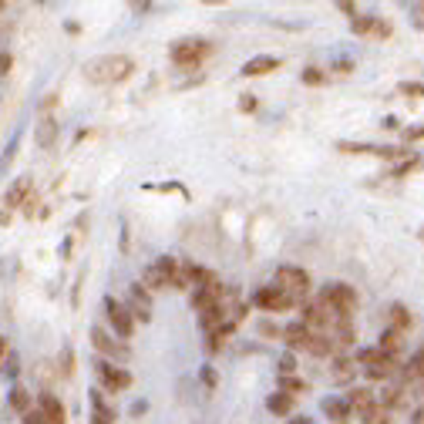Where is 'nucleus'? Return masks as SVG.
<instances>
[{
  "label": "nucleus",
  "mask_w": 424,
  "mask_h": 424,
  "mask_svg": "<svg viewBox=\"0 0 424 424\" xmlns=\"http://www.w3.org/2000/svg\"><path fill=\"white\" fill-rule=\"evenodd\" d=\"M266 407H269V414L287 418V414L293 411V398L290 394H283V391H276V394H269V398H266Z\"/></svg>",
  "instance_id": "obj_19"
},
{
  "label": "nucleus",
  "mask_w": 424,
  "mask_h": 424,
  "mask_svg": "<svg viewBox=\"0 0 424 424\" xmlns=\"http://www.w3.org/2000/svg\"><path fill=\"white\" fill-rule=\"evenodd\" d=\"M27 192H30V179H21L17 186L7 192V206H21V199H24Z\"/></svg>",
  "instance_id": "obj_24"
},
{
  "label": "nucleus",
  "mask_w": 424,
  "mask_h": 424,
  "mask_svg": "<svg viewBox=\"0 0 424 424\" xmlns=\"http://www.w3.org/2000/svg\"><path fill=\"white\" fill-rule=\"evenodd\" d=\"M24 424H48V421H44V414H41V411H27Z\"/></svg>",
  "instance_id": "obj_33"
},
{
  "label": "nucleus",
  "mask_w": 424,
  "mask_h": 424,
  "mask_svg": "<svg viewBox=\"0 0 424 424\" xmlns=\"http://www.w3.org/2000/svg\"><path fill=\"white\" fill-rule=\"evenodd\" d=\"M253 303L260 307V310H269V314H283V310H290V307H296L290 296L283 290H276V287H263V290L253 293Z\"/></svg>",
  "instance_id": "obj_8"
},
{
  "label": "nucleus",
  "mask_w": 424,
  "mask_h": 424,
  "mask_svg": "<svg viewBox=\"0 0 424 424\" xmlns=\"http://www.w3.org/2000/svg\"><path fill=\"white\" fill-rule=\"evenodd\" d=\"M320 300H323V303H330L334 310L347 314V317L357 310V293H354V287H347V283H330V287H323Z\"/></svg>",
  "instance_id": "obj_5"
},
{
  "label": "nucleus",
  "mask_w": 424,
  "mask_h": 424,
  "mask_svg": "<svg viewBox=\"0 0 424 424\" xmlns=\"http://www.w3.org/2000/svg\"><path fill=\"white\" fill-rule=\"evenodd\" d=\"M323 414H327L334 424L350 421V407H347V401H340V398H327L323 401Z\"/></svg>",
  "instance_id": "obj_16"
},
{
  "label": "nucleus",
  "mask_w": 424,
  "mask_h": 424,
  "mask_svg": "<svg viewBox=\"0 0 424 424\" xmlns=\"http://www.w3.org/2000/svg\"><path fill=\"white\" fill-rule=\"evenodd\" d=\"M37 411L44 414L48 424H64V404L57 401V394H48V391H44V394L37 398Z\"/></svg>",
  "instance_id": "obj_11"
},
{
  "label": "nucleus",
  "mask_w": 424,
  "mask_h": 424,
  "mask_svg": "<svg viewBox=\"0 0 424 424\" xmlns=\"http://www.w3.org/2000/svg\"><path fill=\"white\" fill-rule=\"evenodd\" d=\"M95 374H98V380L105 384L111 394L132 387V374L125 371V367H118V364H111V360H95Z\"/></svg>",
  "instance_id": "obj_4"
},
{
  "label": "nucleus",
  "mask_w": 424,
  "mask_h": 424,
  "mask_svg": "<svg viewBox=\"0 0 424 424\" xmlns=\"http://www.w3.org/2000/svg\"><path fill=\"white\" fill-rule=\"evenodd\" d=\"M296 371V360H293V354H283L280 357V377H290Z\"/></svg>",
  "instance_id": "obj_30"
},
{
  "label": "nucleus",
  "mask_w": 424,
  "mask_h": 424,
  "mask_svg": "<svg viewBox=\"0 0 424 424\" xmlns=\"http://www.w3.org/2000/svg\"><path fill=\"white\" fill-rule=\"evenodd\" d=\"M283 340H287L290 350H307V344H310V330H307L303 323H290V327L283 330Z\"/></svg>",
  "instance_id": "obj_14"
},
{
  "label": "nucleus",
  "mask_w": 424,
  "mask_h": 424,
  "mask_svg": "<svg viewBox=\"0 0 424 424\" xmlns=\"http://www.w3.org/2000/svg\"><path fill=\"white\" fill-rule=\"evenodd\" d=\"M337 148L347 155H374V145H357V142H340Z\"/></svg>",
  "instance_id": "obj_26"
},
{
  "label": "nucleus",
  "mask_w": 424,
  "mask_h": 424,
  "mask_svg": "<svg viewBox=\"0 0 424 424\" xmlns=\"http://www.w3.org/2000/svg\"><path fill=\"white\" fill-rule=\"evenodd\" d=\"M290 424H314L310 418H296V421H290Z\"/></svg>",
  "instance_id": "obj_38"
},
{
  "label": "nucleus",
  "mask_w": 424,
  "mask_h": 424,
  "mask_svg": "<svg viewBox=\"0 0 424 424\" xmlns=\"http://www.w3.org/2000/svg\"><path fill=\"white\" fill-rule=\"evenodd\" d=\"M374 37H387L391 34V24L387 21H380V17H374V30H371Z\"/></svg>",
  "instance_id": "obj_31"
},
{
  "label": "nucleus",
  "mask_w": 424,
  "mask_h": 424,
  "mask_svg": "<svg viewBox=\"0 0 424 424\" xmlns=\"http://www.w3.org/2000/svg\"><path fill=\"white\" fill-rule=\"evenodd\" d=\"M280 391H283V394H300V391H307V384H303V380H300V377H280Z\"/></svg>",
  "instance_id": "obj_25"
},
{
  "label": "nucleus",
  "mask_w": 424,
  "mask_h": 424,
  "mask_svg": "<svg viewBox=\"0 0 424 424\" xmlns=\"http://www.w3.org/2000/svg\"><path fill=\"white\" fill-rule=\"evenodd\" d=\"M350 27H354V34H371L374 30V14H357Z\"/></svg>",
  "instance_id": "obj_27"
},
{
  "label": "nucleus",
  "mask_w": 424,
  "mask_h": 424,
  "mask_svg": "<svg viewBox=\"0 0 424 424\" xmlns=\"http://www.w3.org/2000/svg\"><path fill=\"white\" fill-rule=\"evenodd\" d=\"M421 239H424V229H421Z\"/></svg>",
  "instance_id": "obj_40"
},
{
  "label": "nucleus",
  "mask_w": 424,
  "mask_h": 424,
  "mask_svg": "<svg viewBox=\"0 0 424 424\" xmlns=\"http://www.w3.org/2000/svg\"><path fill=\"white\" fill-rule=\"evenodd\" d=\"M354 374H357V364H354V357H334V380H337V384H347V380H354Z\"/></svg>",
  "instance_id": "obj_17"
},
{
  "label": "nucleus",
  "mask_w": 424,
  "mask_h": 424,
  "mask_svg": "<svg viewBox=\"0 0 424 424\" xmlns=\"http://www.w3.org/2000/svg\"><path fill=\"white\" fill-rule=\"evenodd\" d=\"M401 347H404V334H401V330H384L380 340H377V350H380L384 357H398Z\"/></svg>",
  "instance_id": "obj_15"
},
{
  "label": "nucleus",
  "mask_w": 424,
  "mask_h": 424,
  "mask_svg": "<svg viewBox=\"0 0 424 424\" xmlns=\"http://www.w3.org/2000/svg\"><path fill=\"white\" fill-rule=\"evenodd\" d=\"M323 81H327V75H323L320 68H307V71H303V84H314V88H317Z\"/></svg>",
  "instance_id": "obj_28"
},
{
  "label": "nucleus",
  "mask_w": 424,
  "mask_h": 424,
  "mask_svg": "<svg viewBox=\"0 0 424 424\" xmlns=\"http://www.w3.org/2000/svg\"><path fill=\"white\" fill-rule=\"evenodd\" d=\"M269 71H280V57H273V54L249 57V61L242 64V75H246V78H260V75H269Z\"/></svg>",
  "instance_id": "obj_10"
},
{
  "label": "nucleus",
  "mask_w": 424,
  "mask_h": 424,
  "mask_svg": "<svg viewBox=\"0 0 424 424\" xmlns=\"http://www.w3.org/2000/svg\"><path fill=\"white\" fill-rule=\"evenodd\" d=\"M61 364H64V374L75 371V367H71V350H64V354H61Z\"/></svg>",
  "instance_id": "obj_36"
},
{
  "label": "nucleus",
  "mask_w": 424,
  "mask_h": 424,
  "mask_svg": "<svg viewBox=\"0 0 424 424\" xmlns=\"http://www.w3.org/2000/svg\"><path fill=\"white\" fill-rule=\"evenodd\" d=\"M344 401H347V407H350V414H354V411H357V414H367L374 404H377L371 387H350V394H347Z\"/></svg>",
  "instance_id": "obj_12"
},
{
  "label": "nucleus",
  "mask_w": 424,
  "mask_h": 424,
  "mask_svg": "<svg viewBox=\"0 0 424 424\" xmlns=\"http://www.w3.org/2000/svg\"><path fill=\"white\" fill-rule=\"evenodd\" d=\"M128 314H132L135 320H152V296H148V290L142 287V283H135L132 290H128Z\"/></svg>",
  "instance_id": "obj_9"
},
{
  "label": "nucleus",
  "mask_w": 424,
  "mask_h": 424,
  "mask_svg": "<svg viewBox=\"0 0 424 424\" xmlns=\"http://www.w3.org/2000/svg\"><path fill=\"white\" fill-rule=\"evenodd\" d=\"M135 71V61L128 54H102L84 64V78L91 84H118Z\"/></svg>",
  "instance_id": "obj_1"
},
{
  "label": "nucleus",
  "mask_w": 424,
  "mask_h": 424,
  "mask_svg": "<svg viewBox=\"0 0 424 424\" xmlns=\"http://www.w3.org/2000/svg\"><path fill=\"white\" fill-rule=\"evenodd\" d=\"M209 51L212 48L206 41H179V44H172V61H175L179 68H186V71H195Z\"/></svg>",
  "instance_id": "obj_3"
},
{
  "label": "nucleus",
  "mask_w": 424,
  "mask_h": 424,
  "mask_svg": "<svg viewBox=\"0 0 424 424\" xmlns=\"http://www.w3.org/2000/svg\"><path fill=\"white\" fill-rule=\"evenodd\" d=\"M91 347L98 350V354H105V360H111V364H118V360H128V347L122 344V340H115L111 334H105L102 327H91Z\"/></svg>",
  "instance_id": "obj_6"
},
{
  "label": "nucleus",
  "mask_w": 424,
  "mask_h": 424,
  "mask_svg": "<svg viewBox=\"0 0 424 424\" xmlns=\"http://www.w3.org/2000/svg\"><path fill=\"white\" fill-rule=\"evenodd\" d=\"M414 424H424V407H418V411H414Z\"/></svg>",
  "instance_id": "obj_37"
},
{
  "label": "nucleus",
  "mask_w": 424,
  "mask_h": 424,
  "mask_svg": "<svg viewBox=\"0 0 424 424\" xmlns=\"http://www.w3.org/2000/svg\"><path fill=\"white\" fill-rule=\"evenodd\" d=\"M142 287L145 290H168L172 283H168V276H165V269L159 263L145 266V273H142Z\"/></svg>",
  "instance_id": "obj_13"
},
{
  "label": "nucleus",
  "mask_w": 424,
  "mask_h": 424,
  "mask_svg": "<svg viewBox=\"0 0 424 424\" xmlns=\"http://www.w3.org/2000/svg\"><path fill=\"white\" fill-rule=\"evenodd\" d=\"M424 138V125H418V128H407L404 132V142H421Z\"/></svg>",
  "instance_id": "obj_32"
},
{
  "label": "nucleus",
  "mask_w": 424,
  "mask_h": 424,
  "mask_svg": "<svg viewBox=\"0 0 424 424\" xmlns=\"http://www.w3.org/2000/svg\"><path fill=\"white\" fill-rule=\"evenodd\" d=\"M239 111H256V98H253V95H242V102H239Z\"/></svg>",
  "instance_id": "obj_34"
},
{
  "label": "nucleus",
  "mask_w": 424,
  "mask_h": 424,
  "mask_svg": "<svg viewBox=\"0 0 424 424\" xmlns=\"http://www.w3.org/2000/svg\"><path fill=\"white\" fill-rule=\"evenodd\" d=\"M273 287L287 293L293 303H300V300H307V293H310V273L300 269V266H280L276 276H273Z\"/></svg>",
  "instance_id": "obj_2"
},
{
  "label": "nucleus",
  "mask_w": 424,
  "mask_h": 424,
  "mask_svg": "<svg viewBox=\"0 0 424 424\" xmlns=\"http://www.w3.org/2000/svg\"><path fill=\"white\" fill-rule=\"evenodd\" d=\"M401 95H411V98H424V84H418V81H404V84H401Z\"/></svg>",
  "instance_id": "obj_29"
},
{
  "label": "nucleus",
  "mask_w": 424,
  "mask_h": 424,
  "mask_svg": "<svg viewBox=\"0 0 424 424\" xmlns=\"http://www.w3.org/2000/svg\"><path fill=\"white\" fill-rule=\"evenodd\" d=\"M10 68H14V61H10V54H3V51H0V75H7Z\"/></svg>",
  "instance_id": "obj_35"
},
{
  "label": "nucleus",
  "mask_w": 424,
  "mask_h": 424,
  "mask_svg": "<svg viewBox=\"0 0 424 424\" xmlns=\"http://www.w3.org/2000/svg\"><path fill=\"white\" fill-rule=\"evenodd\" d=\"M387 323H391L387 330H401V334H404V330L411 327V314H407V307H401V303H394V307L387 310Z\"/></svg>",
  "instance_id": "obj_20"
},
{
  "label": "nucleus",
  "mask_w": 424,
  "mask_h": 424,
  "mask_svg": "<svg viewBox=\"0 0 424 424\" xmlns=\"http://www.w3.org/2000/svg\"><path fill=\"white\" fill-rule=\"evenodd\" d=\"M418 380H424V347L414 350L411 364L404 367V384H418Z\"/></svg>",
  "instance_id": "obj_18"
},
{
  "label": "nucleus",
  "mask_w": 424,
  "mask_h": 424,
  "mask_svg": "<svg viewBox=\"0 0 424 424\" xmlns=\"http://www.w3.org/2000/svg\"><path fill=\"white\" fill-rule=\"evenodd\" d=\"M105 314H108V320H111V327H115V334H118V337H125V340H128V337L135 334V317L128 314V307H125V303H118L115 296H108L105 300Z\"/></svg>",
  "instance_id": "obj_7"
},
{
  "label": "nucleus",
  "mask_w": 424,
  "mask_h": 424,
  "mask_svg": "<svg viewBox=\"0 0 424 424\" xmlns=\"http://www.w3.org/2000/svg\"><path fill=\"white\" fill-rule=\"evenodd\" d=\"M10 407H14V411H21V414L30 411V394H27L24 387H14V391H10Z\"/></svg>",
  "instance_id": "obj_23"
},
{
  "label": "nucleus",
  "mask_w": 424,
  "mask_h": 424,
  "mask_svg": "<svg viewBox=\"0 0 424 424\" xmlns=\"http://www.w3.org/2000/svg\"><path fill=\"white\" fill-rule=\"evenodd\" d=\"M360 418H364V424H394L391 421V411H387V407H380V404H374L371 411H367V414H360Z\"/></svg>",
  "instance_id": "obj_22"
},
{
  "label": "nucleus",
  "mask_w": 424,
  "mask_h": 424,
  "mask_svg": "<svg viewBox=\"0 0 424 424\" xmlns=\"http://www.w3.org/2000/svg\"><path fill=\"white\" fill-rule=\"evenodd\" d=\"M54 138H57V122H54V118H44V122L37 125V145L48 148V145H54Z\"/></svg>",
  "instance_id": "obj_21"
},
{
  "label": "nucleus",
  "mask_w": 424,
  "mask_h": 424,
  "mask_svg": "<svg viewBox=\"0 0 424 424\" xmlns=\"http://www.w3.org/2000/svg\"><path fill=\"white\" fill-rule=\"evenodd\" d=\"M3 350H7V344H3V337H0V357H3Z\"/></svg>",
  "instance_id": "obj_39"
}]
</instances>
